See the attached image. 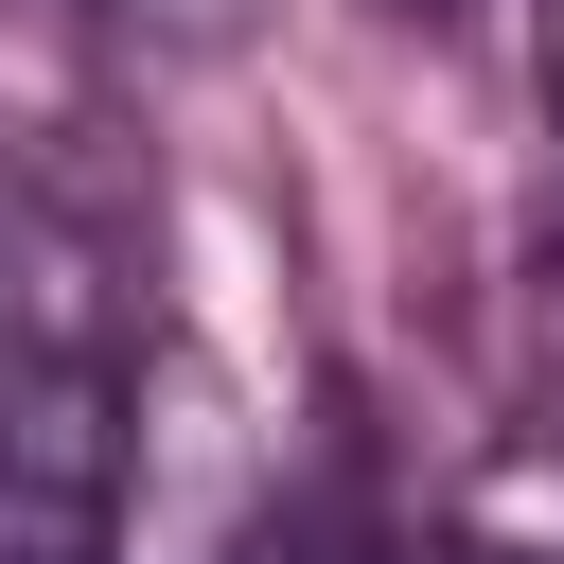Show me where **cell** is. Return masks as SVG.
Here are the masks:
<instances>
[{"label": "cell", "instance_id": "1", "mask_svg": "<svg viewBox=\"0 0 564 564\" xmlns=\"http://www.w3.org/2000/svg\"><path fill=\"white\" fill-rule=\"evenodd\" d=\"M123 511V388L88 317H0V564H106Z\"/></svg>", "mask_w": 564, "mask_h": 564}, {"label": "cell", "instance_id": "2", "mask_svg": "<svg viewBox=\"0 0 564 564\" xmlns=\"http://www.w3.org/2000/svg\"><path fill=\"white\" fill-rule=\"evenodd\" d=\"M106 35H159V53H229L247 35V0H88Z\"/></svg>", "mask_w": 564, "mask_h": 564}, {"label": "cell", "instance_id": "3", "mask_svg": "<svg viewBox=\"0 0 564 564\" xmlns=\"http://www.w3.org/2000/svg\"><path fill=\"white\" fill-rule=\"evenodd\" d=\"M529 53H546V106H564V0H529Z\"/></svg>", "mask_w": 564, "mask_h": 564}]
</instances>
